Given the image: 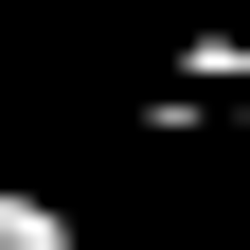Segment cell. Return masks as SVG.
Returning <instances> with one entry per match:
<instances>
[{
  "mask_svg": "<svg viewBox=\"0 0 250 250\" xmlns=\"http://www.w3.org/2000/svg\"><path fill=\"white\" fill-rule=\"evenodd\" d=\"M0 250H89V232H72L54 197H18V179H0Z\"/></svg>",
  "mask_w": 250,
  "mask_h": 250,
  "instance_id": "1",
  "label": "cell"
}]
</instances>
